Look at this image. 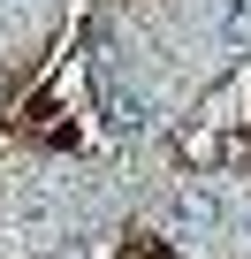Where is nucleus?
Here are the masks:
<instances>
[{"instance_id": "nucleus-1", "label": "nucleus", "mask_w": 251, "mask_h": 259, "mask_svg": "<svg viewBox=\"0 0 251 259\" xmlns=\"http://www.w3.org/2000/svg\"><path fill=\"white\" fill-rule=\"evenodd\" d=\"M175 229H183V236H221V229H228V191H213V183L183 191V198H175Z\"/></svg>"}, {"instance_id": "nucleus-2", "label": "nucleus", "mask_w": 251, "mask_h": 259, "mask_svg": "<svg viewBox=\"0 0 251 259\" xmlns=\"http://www.w3.org/2000/svg\"><path fill=\"white\" fill-rule=\"evenodd\" d=\"M99 99H107V114H114V122H122V130H145V122H153V92H145V84H137V92H130V84H122V76H114V69H107V76H99Z\"/></svg>"}, {"instance_id": "nucleus-3", "label": "nucleus", "mask_w": 251, "mask_h": 259, "mask_svg": "<svg viewBox=\"0 0 251 259\" xmlns=\"http://www.w3.org/2000/svg\"><path fill=\"white\" fill-rule=\"evenodd\" d=\"M206 31H213V46H228V54L251 46V0H213V23H206Z\"/></svg>"}]
</instances>
